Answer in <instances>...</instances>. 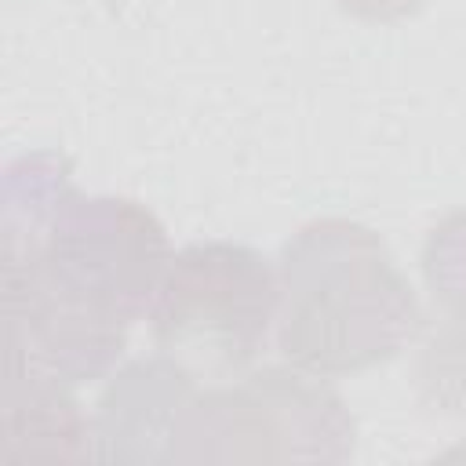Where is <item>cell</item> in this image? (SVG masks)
I'll use <instances>...</instances> for the list:
<instances>
[{"label":"cell","mask_w":466,"mask_h":466,"mask_svg":"<svg viewBox=\"0 0 466 466\" xmlns=\"http://www.w3.org/2000/svg\"><path fill=\"white\" fill-rule=\"evenodd\" d=\"M62 153H29L4 171L7 360L69 386L102 379L135 320L149 317L171 244L160 218L131 200L87 197Z\"/></svg>","instance_id":"6da1fadb"},{"label":"cell","mask_w":466,"mask_h":466,"mask_svg":"<svg viewBox=\"0 0 466 466\" xmlns=\"http://www.w3.org/2000/svg\"><path fill=\"white\" fill-rule=\"evenodd\" d=\"M277 350L313 375H357L393 360L422 328V306L386 240L353 218L299 226L280 255Z\"/></svg>","instance_id":"7a4b0ae2"},{"label":"cell","mask_w":466,"mask_h":466,"mask_svg":"<svg viewBox=\"0 0 466 466\" xmlns=\"http://www.w3.org/2000/svg\"><path fill=\"white\" fill-rule=\"evenodd\" d=\"M353 444L357 422L324 375L266 364L197 386L178 415L171 462H346Z\"/></svg>","instance_id":"3957f363"},{"label":"cell","mask_w":466,"mask_h":466,"mask_svg":"<svg viewBox=\"0 0 466 466\" xmlns=\"http://www.w3.org/2000/svg\"><path fill=\"white\" fill-rule=\"evenodd\" d=\"M277 266L233 240H197L171 255L149 306V331L164 357L200 382H229L262 357L277 331Z\"/></svg>","instance_id":"277c9868"},{"label":"cell","mask_w":466,"mask_h":466,"mask_svg":"<svg viewBox=\"0 0 466 466\" xmlns=\"http://www.w3.org/2000/svg\"><path fill=\"white\" fill-rule=\"evenodd\" d=\"M200 379L157 353L124 364L98 397L91 419L95 459L102 462H171L175 426Z\"/></svg>","instance_id":"5b68a950"},{"label":"cell","mask_w":466,"mask_h":466,"mask_svg":"<svg viewBox=\"0 0 466 466\" xmlns=\"http://www.w3.org/2000/svg\"><path fill=\"white\" fill-rule=\"evenodd\" d=\"M4 451L11 459H95L91 419L80 411L69 382L7 360Z\"/></svg>","instance_id":"8992f818"},{"label":"cell","mask_w":466,"mask_h":466,"mask_svg":"<svg viewBox=\"0 0 466 466\" xmlns=\"http://www.w3.org/2000/svg\"><path fill=\"white\" fill-rule=\"evenodd\" d=\"M415 397L433 415H466V317H448L419 346L411 364Z\"/></svg>","instance_id":"52a82bcc"},{"label":"cell","mask_w":466,"mask_h":466,"mask_svg":"<svg viewBox=\"0 0 466 466\" xmlns=\"http://www.w3.org/2000/svg\"><path fill=\"white\" fill-rule=\"evenodd\" d=\"M422 280L448 317H466V208L444 215L426 233Z\"/></svg>","instance_id":"ba28073f"},{"label":"cell","mask_w":466,"mask_h":466,"mask_svg":"<svg viewBox=\"0 0 466 466\" xmlns=\"http://www.w3.org/2000/svg\"><path fill=\"white\" fill-rule=\"evenodd\" d=\"M335 4L360 22H400L415 15L426 0H335Z\"/></svg>","instance_id":"9c48e42d"}]
</instances>
